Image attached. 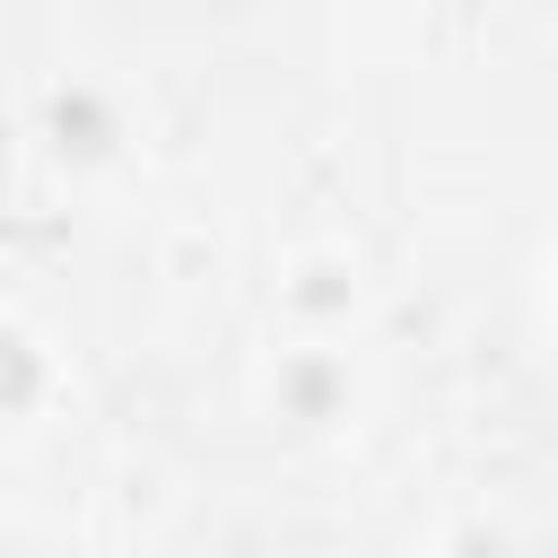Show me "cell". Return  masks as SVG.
Wrapping results in <instances>:
<instances>
[{"instance_id": "1", "label": "cell", "mask_w": 558, "mask_h": 558, "mask_svg": "<svg viewBox=\"0 0 558 558\" xmlns=\"http://www.w3.org/2000/svg\"><path fill=\"white\" fill-rule=\"evenodd\" d=\"M26 392H35V357L17 340H0V401H26Z\"/></svg>"}]
</instances>
